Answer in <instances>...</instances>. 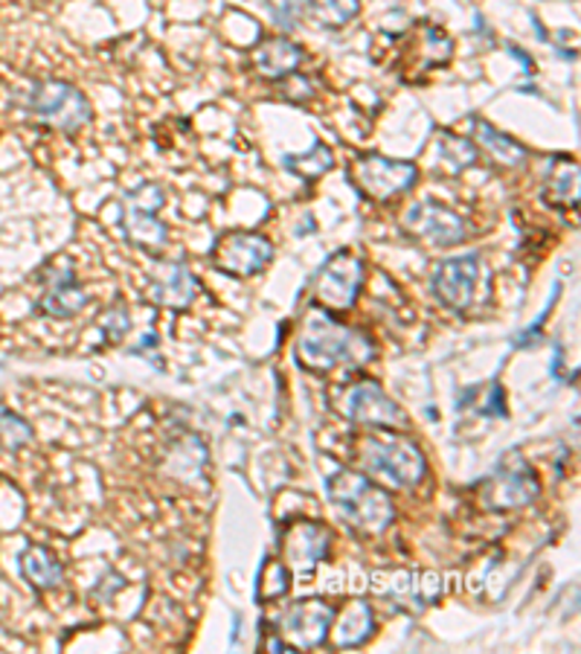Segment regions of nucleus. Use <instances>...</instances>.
Masks as SVG:
<instances>
[{"mask_svg": "<svg viewBox=\"0 0 581 654\" xmlns=\"http://www.w3.org/2000/svg\"><path fill=\"white\" fill-rule=\"evenodd\" d=\"M294 355L308 372L358 370L376 358V344L367 331L340 324L326 308H311L299 324Z\"/></svg>", "mask_w": 581, "mask_h": 654, "instance_id": "nucleus-1", "label": "nucleus"}, {"mask_svg": "<svg viewBox=\"0 0 581 654\" xmlns=\"http://www.w3.org/2000/svg\"><path fill=\"white\" fill-rule=\"evenodd\" d=\"M326 495L358 536L376 538L393 527V497L387 495L384 486L372 483L370 474H363L361 468H338L326 483Z\"/></svg>", "mask_w": 581, "mask_h": 654, "instance_id": "nucleus-2", "label": "nucleus"}, {"mask_svg": "<svg viewBox=\"0 0 581 654\" xmlns=\"http://www.w3.org/2000/svg\"><path fill=\"white\" fill-rule=\"evenodd\" d=\"M358 465L363 474L384 481L395 489H413L427 474V460L422 449L408 436L387 431L384 436H367L358 449Z\"/></svg>", "mask_w": 581, "mask_h": 654, "instance_id": "nucleus-3", "label": "nucleus"}, {"mask_svg": "<svg viewBox=\"0 0 581 654\" xmlns=\"http://www.w3.org/2000/svg\"><path fill=\"white\" fill-rule=\"evenodd\" d=\"M27 110L39 126L62 131V135H76L94 117L87 96L64 80L35 82L30 99H27Z\"/></svg>", "mask_w": 581, "mask_h": 654, "instance_id": "nucleus-4", "label": "nucleus"}, {"mask_svg": "<svg viewBox=\"0 0 581 654\" xmlns=\"http://www.w3.org/2000/svg\"><path fill=\"white\" fill-rule=\"evenodd\" d=\"M335 410L355 425L378 428V431H404L410 425L408 413L384 393V387L372 379H358L340 387Z\"/></svg>", "mask_w": 581, "mask_h": 654, "instance_id": "nucleus-5", "label": "nucleus"}, {"mask_svg": "<svg viewBox=\"0 0 581 654\" xmlns=\"http://www.w3.org/2000/svg\"><path fill=\"white\" fill-rule=\"evenodd\" d=\"M349 181L361 196L372 201H393L399 196H408L419 181V166L413 160H393L384 155H361L349 166Z\"/></svg>", "mask_w": 581, "mask_h": 654, "instance_id": "nucleus-6", "label": "nucleus"}, {"mask_svg": "<svg viewBox=\"0 0 581 654\" xmlns=\"http://www.w3.org/2000/svg\"><path fill=\"white\" fill-rule=\"evenodd\" d=\"M363 285V260L352 251L331 253L311 276L308 294L326 312H349Z\"/></svg>", "mask_w": 581, "mask_h": 654, "instance_id": "nucleus-7", "label": "nucleus"}, {"mask_svg": "<svg viewBox=\"0 0 581 654\" xmlns=\"http://www.w3.org/2000/svg\"><path fill=\"white\" fill-rule=\"evenodd\" d=\"M166 192L158 183H140L123 198V230L142 251H160L169 242V228L160 219Z\"/></svg>", "mask_w": 581, "mask_h": 654, "instance_id": "nucleus-8", "label": "nucleus"}, {"mask_svg": "<svg viewBox=\"0 0 581 654\" xmlns=\"http://www.w3.org/2000/svg\"><path fill=\"white\" fill-rule=\"evenodd\" d=\"M401 230L431 247H456L472 236V224L440 201H416L401 215Z\"/></svg>", "mask_w": 581, "mask_h": 654, "instance_id": "nucleus-9", "label": "nucleus"}, {"mask_svg": "<svg viewBox=\"0 0 581 654\" xmlns=\"http://www.w3.org/2000/svg\"><path fill=\"white\" fill-rule=\"evenodd\" d=\"M35 276H39V285L44 288L39 300H35V315L53 317V320H71L87 306V292L76 279L71 260L55 256Z\"/></svg>", "mask_w": 581, "mask_h": 654, "instance_id": "nucleus-10", "label": "nucleus"}, {"mask_svg": "<svg viewBox=\"0 0 581 654\" xmlns=\"http://www.w3.org/2000/svg\"><path fill=\"white\" fill-rule=\"evenodd\" d=\"M210 260L212 268L221 271V274L233 276V279H247V276L262 274L271 265L274 245L262 233L233 230V233H224V236L215 239Z\"/></svg>", "mask_w": 581, "mask_h": 654, "instance_id": "nucleus-11", "label": "nucleus"}, {"mask_svg": "<svg viewBox=\"0 0 581 654\" xmlns=\"http://www.w3.org/2000/svg\"><path fill=\"white\" fill-rule=\"evenodd\" d=\"M335 611L338 608L329 605L326 600H299L288 611H283L274 631L288 652H311L329 640Z\"/></svg>", "mask_w": 581, "mask_h": 654, "instance_id": "nucleus-12", "label": "nucleus"}, {"mask_svg": "<svg viewBox=\"0 0 581 654\" xmlns=\"http://www.w3.org/2000/svg\"><path fill=\"white\" fill-rule=\"evenodd\" d=\"M454 59V41L445 30L419 21L413 32H404V48H401L399 73L404 82H422L424 73L442 67Z\"/></svg>", "mask_w": 581, "mask_h": 654, "instance_id": "nucleus-13", "label": "nucleus"}, {"mask_svg": "<svg viewBox=\"0 0 581 654\" xmlns=\"http://www.w3.org/2000/svg\"><path fill=\"white\" fill-rule=\"evenodd\" d=\"M541 495V481L532 472V465L524 460L511 463L503 460L495 474L483 483V506L492 513H509V509H524Z\"/></svg>", "mask_w": 581, "mask_h": 654, "instance_id": "nucleus-14", "label": "nucleus"}, {"mask_svg": "<svg viewBox=\"0 0 581 654\" xmlns=\"http://www.w3.org/2000/svg\"><path fill=\"white\" fill-rule=\"evenodd\" d=\"M479 256L477 253H465V256H451V260L440 262L431 276V292L433 297L445 308L465 315L477 300V285H479Z\"/></svg>", "mask_w": 581, "mask_h": 654, "instance_id": "nucleus-15", "label": "nucleus"}, {"mask_svg": "<svg viewBox=\"0 0 581 654\" xmlns=\"http://www.w3.org/2000/svg\"><path fill=\"white\" fill-rule=\"evenodd\" d=\"M279 547H283V561L290 573L306 576L320 565L331 550V532L329 527H323L320 520L297 518L290 520L288 527L279 536Z\"/></svg>", "mask_w": 581, "mask_h": 654, "instance_id": "nucleus-16", "label": "nucleus"}, {"mask_svg": "<svg viewBox=\"0 0 581 654\" xmlns=\"http://www.w3.org/2000/svg\"><path fill=\"white\" fill-rule=\"evenodd\" d=\"M201 294V285L192 276L183 260H158L149 276V297L155 306L163 308H189Z\"/></svg>", "mask_w": 581, "mask_h": 654, "instance_id": "nucleus-17", "label": "nucleus"}, {"mask_svg": "<svg viewBox=\"0 0 581 654\" xmlns=\"http://www.w3.org/2000/svg\"><path fill=\"white\" fill-rule=\"evenodd\" d=\"M251 59L253 71L260 73L262 80L283 82L299 71V64H303L306 53H303V48H299L297 41L276 35V39L260 41V44L253 48Z\"/></svg>", "mask_w": 581, "mask_h": 654, "instance_id": "nucleus-18", "label": "nucleus"}, {"mask_svg": "<svg viewBox=\"0 0 581 654\" xmlns=\"http://www.w3.org/2000/svg\"><path fill=\"white\" fill-rule=\"evenodd\" d=\"M472 128H474V149L483 151L492 164L500 166V169H520V166H527L529 151L524 149L520 143L511 140L509 135L497 131L488 119L474 117Z\"/></svg>", "mask_w": 581, "mask_h": 654, "instance_id": "nucleus-19", "label": "nucleus"}, {"mask_svg": "<svg viewBox=\"0 0 581 654\" xmlns=\"http://www.w3.org/2000/svg\"><path fill=\"white\" fill-rule=\"evenodd\" d=\"M372 631H376V614H372L370 602L355 600L344 605L340 614L335 611L329 634L338 648H358L372 637Z\"/></svg>", "mask_w": 581, "mask_h": 654, "instance_id": "nucleus-20", "label": "nucleus"}, {"mask_svg": "<svg viewBox=\"0 0 581 654\" xmlns=\"http://www.w3.org/2000/svg\"><path fill=\"white\" fill-rule=\"evenodd\" d=\"M543 201L556 210H575L579 204V164L570 155H556L543 178Z\"/></svg>", "mask_w": 581, "mask_h": 654, "instance_id": "nucleus-21", "label": "nucleus"}, {"mask_svg": "<svg viewBox=\"0 0 581 654\" xmlns=\"http://www.w3.org/2000/svg\"><path fill=\"white\" fill-rule=\"evenodd\" d=\"M18 568H21V576L30 582L32 591H55L62 588L64 582V565L59 561L50 547L44 545H30L21 556H18Z\"/></svg>", "mask_w": 581, "mask_h": 654, "instance_id": "nucleus-22", "label": "nucleus"}, {"mask_svg": "<svg viewBox=\"0 0 581 654\" xmlns=\"http://www.w3.org/2000/svg\"><path fill=\"white\" fill-rule=\"evenodd\" d=\"M390 582L378 584V591L390 593L395 600L410 602V605H431L440 600L442 582L436 573H422V570H399L387 576Z\"/></svg>", "mask_w": 581, "mask_h": 654, "instance_id": "nucleus-23", "label": "nucleus"}, {"mask_svg": "<svg viewBox=\"0 0 581 654\" xmlns=\"http://www.w3.org/2000/svg\"><path fill=\"white\" fill-rule=\"evenodd\" d=\"M361 12V0H308V15L326 30H340Z\"/></svg>", "mask_w": 581, "mask_h": 654, "instance_id": "nucleus-24", "label": "nucleus"}, {"mask_svg": "<svg viewBox=\"0 0 581 654\" xmlns=\"http://www.w3.org/2000/svg\"><path fill=\"white\" fill-rule=\"evenodd\" d=\"M331 166H335V155L326 143H315L306 155H288L285 158V169L297 178H306V181H315V178L326 175Z\"/></svg>", "mask_w": 581, "mask_h": 654, "instance_id": "nucleus-25", "label": "nucleus"}, {"mask_svg": "<svg viewBox=\"0 0 581 654\" xmlns=\"http://www.w3.org/2000/svg\"><path fill=\"white\" fill-rule=\"evenodd\" d=\"M35 440V431L24 416H18L12 410H0V451L7 454H21L30 449Z\"/></svg>", "mask_w": 581, "mask_h": 654, "instance_id": "nucleus-26", "label": "nucleus"}, {"mask_svg": "<svg viewBox=\"0 0 581 654\" xmlns=\"http://www.w3.org/2000/svg\"><path fill=\"white\" fill-rule=\"evenodd\" d=\"M290 588V570L285 568V561L267 559L260 570V582H256V600L271 602L285 597Z\"/></svg>", "mask_w": 581, "mask_h": 654, "instance_id": "nucleus-27", "label": "nucleus"}, {"mask_svg": "<svg viewBox=\"0 0 581 654\" xmlns=\"http://www.w3.org/2000/svg\"><path fill=\"white\" fill-rule=\"evenodd\" d=\"M442 160L451 166V172L459 175L463 169H468V166L477 164V149H474L472 140H465V137H456L451 135V131H442Z\"/></svg>", "mask_w": 581, "mask_h": 654, "instance_id": "nucleus-28", "label": "nucleus"}, {"mask_svg": "<svg viewBox=\"0 0 581 654\" xmlns=\"http://www.w3.org/2000/svg\"><path fill=\"white\" fill-rule=\"evenodd\" d=\"M131 331V315L126 306H110L103 317V335L108 344H119Z\"/></svg>", "mask_w": 581, "mask_h": 654, "instance_id": "nucleus-29", "label": "nucleus"}, {"mask_svg": "<svg viewBox=\"0 0 581 654\" xmlns=\"http://www.w3.org/2000/svg\"><path fill=\"white\" fill-rule=\"evenodd\" d=\"M267 7L274 12L276 24L290 30V27H297L299 15L308 9V0H267Z\"/></svg>", "mask_w": 581, "mask_h": 654, "instance_id": "nucleus-30", "label": "nucleus"}, {"mask_svg": "<svg viewBox=\"0 0 581 654\" xmlns=\"http://www.w3.org/2000/svg\"><path fill=\"white\" fill-rule=\"evenodd\" d=\"M558 294H561V285L556 283V285H552V300L547 303V308H543L541 315L535 317L532 324H529V329L527 331H520L518 338H515V347H529V344H532V340L538 338V331H541V324H543V320H547V315H550V312H552V303L558 300Z\"/></svg>", "mask_w": 581, "mask_h": 654, "instance_id": "nucleus-31", "label": "nucleus"}]
</instances>
